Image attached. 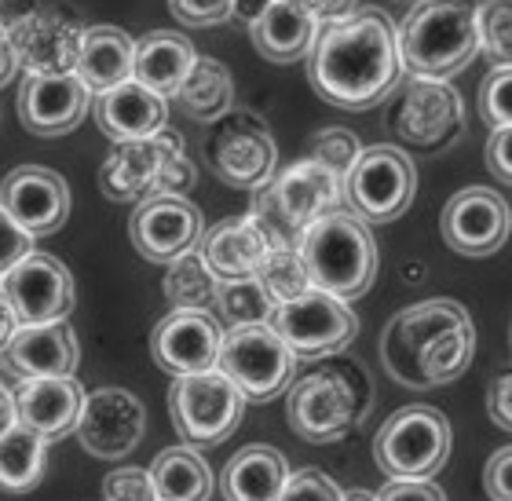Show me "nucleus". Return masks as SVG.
Here are the masks:
<instances>
[{
    "label": "nucleus",
    "mask_w": 512,
    "mask_h": 501,
    "mask_svg": "<svg viewBox=\"0 0 512 501\" xmlns=\"http://www.w3.org/2000/svg\"><path fill=\"white\" fill-rule=\"evenodd\" d=\"M48 469V439L22 425L0 432V487L8 491H33Z\"/></svg>",
    "instance_id": "nucleus-33"
},
{
    "label": "nucleus",
    "mask_w": 512,
    "mask_h": 501,
    "mask_svg": "<svg viewBox=\"0 0 512 501\" xmlns=\"http://www.w3.org/2000/svg\"><path fill=\"white\" fill-rule=\"evenodd\" d=\"M289 480V465L275 447H242L227 461L220 487L227 501H278Z\"/></svg>",
    "instance_id": "nucleus-29"
},
{
    "label": "nucleus",
    "mask_w": 512,
    "mask_h": 501,
    "mask_svg": "<svg viewBox=\"0 0 512 501\" xmlns=\"http://www.w3.org/2000/svg\"><path fill=\"white\" fill-rule=\"evenodd\" d=\"M344 501H377V494L374 491H348Z\"/></svg>",
    "instance_id": "nucleus-56"
},
{
    "label": "nucleus",
    "mask_w": 512,
    "mask_h": 501,
    "mask_svg": "<svg viewBox=\"0 0 512 501\" xmlns=\"http://www.w3.org/2000/svg\"><path fill=\"white\" fill-rule=\"evenodd\" d=\"M256 52L271 59V63H297L308 59L319 22L300 8V0H275L260 19L249 26Z\"/></svg>",
    "instance_id": "nucleus-27"
},
{
    "label": "nucleus",
    "mask_w": 512,
    "mask_h": 501,
    "mask_svg": "<svg viewBox=\"0 0 512 501\" xmlns=\"http://www.w3.org/2000/svg\"><path fill=\"white\" fill-rule=\"evenodd\" d=\"M300 256L308 267L311 286L322 293H333L341 300L363 297L377 278V242L370 235V224H363L355 213L333 209L304 227Z\"/></svg>",
    "instance_id": "nucleus-3"
},
{
    "label": "nucleus",
    "mask_w": 512,
    "mask_h": 501,
    "mask_svg": "<svg viewBox=\"0 0 512 501\" xmlns=\"http://www.w3.org/2000/svg\"><path fill=\"white\" fill-rule=\"evenodd\" d=\"M487 169L512 187V125L494 128L491 139H487Z\"/></svg>",
    "instance_id": "nucleus-48"
},
{
    "label": "nucleus",
    "mask_w": 512,
    "mask_h": 501,
    "mask_svg": "<svg viewBox=\"0 0 512 501\" xmlns=\"http://www.w3.org/2000/svg\"><path fill=\"white\" fill-rule=\"evenodd\" d=\"M103 498L107 501H158L147 469H114L103 480Z\"/></svg>",
    "instance_id": "nucleus-43"
},
{
    "label": "nucleus",
    "mask_w": 512,
    "mask_h": 501,
    "mask_svg": "<svg viewBox=\"0 0 512 501\" xmlns=\"http://www.w3.org/2000/svg\"><path fill=\"white\" fill-rule=\"evenodd\" d=\"M392 128L399 143L417 150H443L465 132V103L458 88L436 77H410L392 110Z\"/></svg>",
    "instance_id": "nucleus-9"
},
{
    "label": "nucleus",
    "mask_w": 512,
    "mask_h": 501,
    "mask_svg": "<svg viewBox=\"0 0 512 501\" xmlns=\"http://www.w3.org/2000/svg\"><path fill=\"white\" fill-rule=\"evenodd\" d=\"M216 370H224L246 403H271L297 377V355L267 322L231 326L220 341Z\"/></svg>",
    "instance_id": "nucleus-4"
},
{
    "label": "nucleus",
    "mask_w": 512,
    "mask_h": 501,
    "mask_svg": "<svg viewBox=\"0 0 512 501\" xmlns=\"http://www.w3.org/2000/svg\"><path fill=\"white\" fill-rule=\"evenodd\" d=\"M399 4H417V0H399Z\"/></svg>",
    "instance_id": "nucleus-57"
},
{
    "label": "nucleus",
    "mask_w": 512,
    "mask_h": 501,
    "mask_svg": "<svg viewBox=\"0 0 512 501\" xmlns=\"http://www.w3.org/2000/svg\"><path fill=\"white\" fill-rule=\"evenodd\" d=\"M377 501H447L432 480H388L377 491Z\"/></svg>",
    "instance_id": "nucleus-47"
},
{
    "label": "nucleus",
    "mask_w": 512,
    "mask_h": 501,
    "mask_svg": "<svg viewBox=\"0 0 512 501\" xmlns=\"http://www.w3.org/2000/svg\"><path fill=\"white\" fill-rule=\"evenodd\" d=\"M480 118L491 128L512 125V66H494L480 85Z\"/></svg>",
    "instance_id": "nucleus-40"
},
{
    "label": "nucleus",
    "mask_w": 512,
    "mask_h": 501,
    "mask_svg": "<svg viewBox=\"0 0 512 501\" xmlns=\"http://www.w3.org/2000/svg\"><path fill=\"white\" fill-rule=\"evenodd\" d=\"M161 286H165V297H169L172 308H209L216 300L220 278L209 271L202 249L194 246L172 260Z\"/></svg>",
    "instance_id": "nucleus-35"
},
{
    "label": "nucleus",
    "mask_w": 512,
    "mask_h": 501,
    "mask_svg": "<svg viewBox=\"0 0 512 501\" xmlns=\"http://www.w3.org/2000/svg\"><path fill=\"white\" fill-rule=\"evenodd\" d=\"M509 341H512V333H509Z\"/></svg>",
    "instance_id": "nucleus-58"
},
{
    "label": "nucleus",
    "mask_w": 512,
    "mask_h": 501,
    "mask_svg": "<svg viewBox=\"0 0 512 501\" xmlns=\"http://www.w3.org/2000/svg\"><path fill=\"white\" fill-rule=\"evenodd\" d=\"M132 55L136 41L118 26H92L85 30L81 55H77L74 74L88 85V92H107L132 77Z\"/></svg>",
    "instance_id": "nucleus-30"
},
{
    "label": "nucleus",
    "mask_w": 512,
    "mask_h": 501,
    "mask_svg": "<svg viewBox=\"0 0 512 501\" xmlns=\"http://www.w3.org/2000/svg\"><path fill=\"white\" fill-rule=\"evenodd\" d=\"M92 92L77 74H26L19 88V121L33 136H66L88 114Z\"/></svg>",
    "instance_id": "nucleus-21"
},
{
    "label": "nucleus",
    "mask_w": 512,
    "mask_h": 501,
    "mask_svg": "<svg viewBox=\"0 0 512 501\" xmlns=\"http://www.w3.org/2000/svg\"><path fill=\"white\" fill-rule=\"evenodd\" d=\"M0 209L33 238L55 235L70 216V187L59 172L44 165H22L0 183Z\"/></svg>",
    "instance_id": "nucleus-20"
},
{
    "label": "nucleus",
    "mask_w": 512,
    "mask_h": 501,
    "mask_svg": "<svg viewBox=\"0 0 512 501\" xmlns=\"http://www.w3.org/2000/svg\"><path fill=\"white\" fill-rule=\"evenodd\" d=\"M96 121L103 136L114 143L128 139H147L169 125V99L143 88L139 81H121V85L99 92L96 99Z\"/></svg>",
    "instance_id": "nucleus-24"
},
{
    "label": "nucleus",
    "mask_w": 512,
    "mask_h": 501,
    "mask_svg": "<svg viewBox=\"0 0 512 501\" xmlns=\"http://www.w3.org/2000/svg\"><path fill=\"white\" fill-rule=\"evenodd\" d=\"M209 136V161L213 172L231 187L256 191L275 176L278 147L275 136L253 110H227L224 118L213 121Z\"/></svg>",
    "instance_id": "nucleus-10"
},
{
    "label": "nucleus",
    "mask_w": 512,
    "mask_h": 501,
    "mask_svg": "<svg viewBox=\"0 0 512 501\" xmlns=\"http://www.w3.org/2000/svg\"><path fill=\"white\" fill-rule=\"evenodd\" d=\"M278 501H344V491L319 469H297L289 472L286 487Z\"/></svg>",
    "instance_id": "nucleus-41"
},
{
    "label": "nucleus",
    "mask_w": 512,
    "mask_h": 501,
    "mask_svg": "<svg viewBox=\"0 0 512 501\" xmlns=\"http://www.w3.org/2000/svg\"><path fill=\"white\" fill-rule=\"evenodd\" d=\"M4 363L15 377H74L77 337L63 322L41 326H15L11 341L4 344Z\"/></svg>",
    "instance_id": "nucleus-23"
},
{
    "label": "nucleus",
    "mask_w": 512,
    "mask_h": 501,
    "mask_svg": "<svg viewBox=\"0 0 512 501\" xmlns=\"http://www.w3.org/2000/svg\"><path fill=\"white\" fill-rule=\"evenodd\" d=\"M8 425H15V410H11V388L0 384V432Z\"/></svg>",
    "instance_id": "nucleus-55"
},
{
    "label": "nucleus",
    "mask_w": 512,
    "mask_h": 501,
    "mask_svg": "<svg viewBox=\"0 0 512 501\" xmlns=\"http://www.w3.org/2000/svg\"><path fill=\"white\" fill-rule=\"evenodd\" d=\"M33 8H37V0H0V33H8L11 26H19Z\"/></svg>",
    "instance_id": "nucleus-51"
},
{
    "label": "nucleus",
    "mask_w": 512,
    "mask_h": 501,
    "mask_svg": "<svg viewBox=\"0 0 512 501\" xmlns=\"http://www.w3.org/2000/svg\"><path fill=\"white\" fill-rule=\"evenodd\" d=\"M4 297L19 326L63 322L74 311V275L48 253H26L4 275Z\"/></svg>",
    "instance_id": "nucleus-14"
},
{
    "label": "nucleus",
    "mask_w": 512,
    "mask_h": 501,
    "mask_svg": "<svg viewBox=\"0 0 512 501\" xmlns=\"http://www.w3.org/2000/svg\"><path fill=\"white\" fill-rule=\"evenodd\" d=\"M300 8L308 11L319 26H330V22L348 19L352 11H359V0H300Z\"/></svg>",
    "instance_id": "nucleus-50"
},
{
    "label": "nucleus",
    "mask_w": 512,
    "mask_h": 501,
    "mask_svg": "<svg viewBox=\"0 0 512 501\" xmlns=\"http://www.w3.org/2000/svg\"><path fill=\"white\" fill-rule=\"evenodd\" d=\"M74 432L92 458H125L139 447V439L147 432V410L125 388H99V392L85 395Z\"/></svg>",
    "instance_id": "nucleus-17"
},
{
    "label": "nucleus",
    "mask_w": 512,
    "mask_h": 501,
    "mask_svg": "<svg viewBox=\"0 0 512 501\" xmlns=\"http://www.w3.org/2000/svg\"><path fill=\"white\" fill-rule=\"evenodd\" d=\"M374 458L388 480H432L450 458V425L436 406H403L381 425Z\"/></svg>",
    "instance_id": "nucleus-5"
},
{
    "label": "nucleus",
    "mask_w": 512,
    "mask_h": 501,
    "mask_svg": "<svg viewBox=\"0 0 512 501\" xmlns=\"http://www.w3.org/2000/svg\"><path fill=\"white\" fill-rule=\"evenodd\" d=\"M172 425L187 447H216L224 443L246 414V399L224 370H202V374L176 377L169 388Z\"/></svg>",
    "instance_id": "nucleus-6"
},
{
    "label": "nucleus",
    "mask_w": 512,
    "mask_h": 501,
    "mask_svg": "<svg viewBox=\"0 0 512 501\" xmlns=\"http://www.w3.org/2000/svg\"><path fill=\"white\" fill-rule=\"evenodd\" d=\"M286 421L308 443H337L352 428L363 425L348 384L333 374V370H326V366L289 384Z\"/></svg>",
    "instance_id": "nucleus-11"
},
{
    "label": "nucleus",
    "mask_w": 512,
    "mask_h": 501,
    "mask_svg": "<svg viewBox=\"0 0 512 501\" xmlns=\"http://www.w3.org/2000/svg\"><path fill=\"white\" fill-rule=\"evenodd\" d=\"M15 70H19V59H15V52H11L8 33H0V88L15 77Z\"/></svg>",
    "instance_id": "nucleus-54"
},
{
    "label": "nucleus",
    "mask_w": 512,
    "mask_h": 501,
    "mask_svg": "<svg viewBox=\"0 0 512 501\" xmlns=\"http://www.w3.org/2000/svg\"><path fill=\"white\" fill-rule=\"evenodd\" d=\"M326 359H330L326 370H333V374L348 384V392H352V399H355V410H359V421H366L370 406H374V384H370L366 366L359 363V359H352V355H341V352L326 355Z\"/></svg>",
    "instance_id": "nucleus-42"
},
{
    "label": "nucleus",
    "mask_w": 512,
    "mask_h": 501,
    "mask_svg": "<svg viewBox=\"0 0 512 501\" xmlns=\"http://www.w3.org/2000/svg\"><path fill=\"white\" fill-rule=\"evenodd\" d=\"M439 231L454 253L491 256L505 246L512 231V209L491 187H465L443 205Z\"/></svg>",
    "instance_id": "nucleus-16"
},
{
    "label": "nucleus",
    "mask_w": 512,
    "mask_h": 501,
    "mask_svg": "<svg viewBox=\"0 0 512 501\" xmlns=\"http://www.w3.org/2000/svg\"><path fill=\"white\" fill-rule=\"evenodd\" d=\"M11 52L26 66V74H74L85 22L66 8H37L8 30Z\"/></svg>",
    "instance_id": "nucleus-15"
},
{
    "label": "nucleus",
    "mask_w": 512,
    "mask_h": 501,
    "mask_svg": "<svg viewBox=\"0 0 512 501\" xmlns=\"http://www.w3.org/2000/svg\"><path fill=\"white\" fill-rule=\"evenodd\" d=\"M267 326L293 348L297 359H326L333 352H344L359 333V319L348 308V300L315 286L297 300L275 304Z\"/></svg>",
    "instance_id": "nucleus-8"
},
{
    "label": "nucleus",
    "mask_w": 512,
    "mask_h": 501,
    "mask_svg": "<svg viewBox=\"0 0 512 501\" xmlns=\"http://www.w3.org/2000/svg\"><path fill=\"white\" fill-rule=\"evenodd\" d=\"M417 194V169L399 147H363L344 176V202L363 224H392L410 209Z\"/></svg>",
    "instance_id": "nucleus-7"
},
{
    "label": "nucleus",
    "mask_w": 512,
    "mask_h": 501,
    "mask_svg": "<svg viewBox=\"0 0 512 501\" xmlns=\"http://www.w3.org/2000/svg\"><path fill=\"white\" fill-rule=\"evenodd\" d=\"M487 414L498 428L512 432V374H498L487 384Z\"/></svg>",
    "instance_id": "nucleus-49"
},
{
    "label": "nucleus",
    "mask_w": 512,
    "mask_h": 501,
    "mask_svg": "<svg viewBox=\"0 0 512 501\" xmlns=\"http://www.w3.org/2000/svg\"><path fill=\"white\" fill-rule=\"evenodd\" d=\"M183 26H220L231 19V0H169Z\"/></svg>",
    "instance_id": "nucleus-44"
},
{
    "label": "nucleus",
    "mask_w": 512,
    "mask_h": 501,
    "mask_svg": "<svg viewBox=\"0 0 512 501\" xmlns=\"http://www.w3.org/2000/svg\"><path fill=\"white\" fill-rule=\"evenodd\" d=\"M180 150H183L180 132H172L169 125L147 139L114 143L110 158L99 169V191L107 194L110 202H143V198H150V194L158 191L161 169Z\"/></svg>",
    "instance_id": "nucleus-18"
},
{
    "label": "nucleus",
    "mask_w": 512,
    "mask_h": 501,
    "mask_svg": "<svg viewBox=\"0 0 512 501\" xmlns=\"http://www.w3.org/2000/svg\"><path fill=\"white\" fill-rule=\"evenodd\" d=\"M26 253H33V235L0 209V278L8 275Z\"/></svg>",
    "instance_id": "nucleus-45"
},
{
    "label": "nucleus",
    "mask_w": 512,
    "mask_h": 501,
    "mask_svg": "<svg viewBox=\"0 0 512 501\" xmlns=\"http://www.w3.org/2000/svg\"><path fill=\"white\" fill-rule=\"evenodd\" d=\"M256 282L264 286V293L275 304H286V300H297L300 293L311 289L308 267H304V256L300 249H267V256L256 267Z\"/></svg>",
    "instance_id": "nucleus-37"
},
{
    "label": "nucleus",
    "mask_w": 512,
    "mask_h": 501,
    "mask_svg": "<svg viewBox=\"0 0 512 501\" xmlns=\"http://www.w3.org/2000/svg\"><path fill=\"white\" fill-rule=\"evenodd\" d=\"M147 472L158 501H209L213 494V469L194 447L161 450Z\"/></svg>",
    "instance_id": "nucleus-31"
},
{
    "label": "nucleus",
    "mask_w": 512,
    "mask_h": 501,
    "mask_svg": "<svg viewBox=\"0 0 512 501\" xmlns=\"http://www.w3.org/2000/svg\"><path fill=\"white\" fill-rule=\"evenodd\" d=\"M81 406H85V388L74 377H22L11 388L15 425L30 428L48 443L74 432Z\"/></svg>",
    "instance_id": "nucleus-22"
},
{
    "label": "nucleus",
    "mask_w": 512,
    "mask_h": 501,
    "mask_svg": "<svg viewBox=\"0 0 512 501\" xmlns=\"http://www.w3.org/2000/svg\"><path fill=\"white\" fill-rule=\"evenodd\" d=\"M132 246L150 264H172L180 253L202 242V209L187 202V194H150L136 202L128 220Z\"/></svg>",
    "instance_id": "nucleus-12"
},
{
    "label": "nucleus",
    "mask_w": 512,
    "mask_h": 501,
    "mask_svg": "<svg viewBox=\"0 0 512 501\" xmlns=\"http://www.w3.org/2000/svg\"><path fill=\"white\" fill-rule=\"evenodd\" d=\"M483 487L491 501H512V447H502L483 469Z\"/></svg>",
    "instance_id": "nucleus-46"
},
{
    "label": "nucleus",
    "mask_w": 512,
    "mask_h": 501,
    "mask_svg": "<svg viewBox=\"0 0 512 501\" xmlns=\"http://www.w3.org/2000/svg\"><path fill=\"white\" fill-rule=\"evenodd\" d=\"M205 264L220 282H231V278H249L256 275L260 260L267 256V238L260 235V227L246 216H235V220H224L216 224L209 235H202L198 242Z\"/></svg>",
    "instance_id": "nucleus-26"
},
{
    "label": "nucleus",
    "mask_w": 512,
    "mask_h": 501,
    "mask_svg": "<svg viewBox=\"0 0 512 501\" xmlns=\"http://www.w3.org/2000/svg\"><path fill=\"white\" fill-rule=\"evenodd\" d=\"M15 326H19V319H15V311H11L8 297H4V278H0V352H4V344L11 341Z\"/></svg>",
    "instance_id": "nucleus-53"
},
{
    "label": "nucleus",
    "mask_w": 512,
    "mask_h": 501,
    "mask_svg": "<svg viewBox=\"0 0 512 501\" xmlns=\"http://www.w3.org/2000/svg\"><path fill=\"white\" fill-rule=\"evenodd\" d=\"M480 0H417L395 26L399 59L410 77L450 81L480 55Z\"/></svg>",
    "instance_id": "nucleus-2"
},
{
    "label": "nucleus",
    "mask_w": 512,
    "mask_h": 501,
    "mask_svg": "<svg viewBox=\"0 0 512 501\" xmlns=\"http://www.w3.org/2000/svg\"><path fill=\"white\" fill-rule=\"evenodd\" d=\"M176 103L183 114L194 121H220L235 103V81L224 63H216L209 55H198L191 66V74L183 77Z\"/></svg>",
    "instance_id": "nucleus-32"
},
{
    "label": "nucleus",
    "mask_w": 512,
    "mask_h": 501,
    "mask_svg": "<svg viewBox=\"0 0 512 501\" xmlns=\"http://www.w3.org/2000/svg\"><path fill=\"white\" fill-rule=\"evenodd\" d=\"M476 30H480V52L494 66H512V0H480Z\"/></svg>",
    "instance_id": "nucleus-38"
},
{
    "label": "nucleus",
    "mask_w": 512,
    "mask_h": 501,
    "mask_svg": "<svg viewBox=\"0 0 512 501\" xmlns=\"http://www.w3.org/2000/svg\"><path fill=\"white\" fill-rule=\"evenodd\" d=\"M194 59V44L183 37V33L161 30L150 33L136 44V55H132V81H139L143 88L158 92V96H176L183 85V77L191 74Z\"/></svg>",
    "instance_id": "nucleus-28"
},
{
    "label": "nucleus",
    "mask_w": 512,
    "mask_h": 501,
    "mask_svg": "<svg viewBox=\"0 0 512 501\" xmlns=\"http://www.w3.org/2000/svg\"><path fill=\"white\" fill-rule=\"evenodd\" d=\"M267 187H271V194L278 198L282 213H286L300 231L308 224H315L319 216L333 213V209L344 202V183L337 180L326 165H319V161H311V158L289 165L282 176L267 180Z\"/></svg>",
    "instance_id": "nucleus-25"
},
{
    "label": "nucleus",
    "mask_w": 512,
    "mask_h": 501,
    "mask_svg": "<svg viewBox=\"0 0 512 501\" xmlns=\"http://www.w3.org/2000/svg\"><path fill=\"white\" fill-rule=\"evenodd\" d=\"M472 355H476V330H472V319H469V322H458V326L436 333V337L425 344L417 366H421L425 384L432 388V384L458 381L472 366Z\"/></svg>",
    "instance_id": "nucleus-34"
},
{
    "label": "nucleus",
    "mask_w": 512,
    "mask_h": 501,
    "mask_svg": "<svg viewBox=\"0 0 512 501\" xmlns=\"http://www.w3.org/2000/svg\"><path fill=\"white\" fill-rule=\"evenodd\" d=\"M308 81L330 107L370 110L403 81L395 22L377 8L319 26L308 52Z\"/></svg>",
    "instance_id": "nucleus-1"
},
{
    "label": "nucleus",
    "mask_w": 512,
    "mask_h": 501,
    "mask_svg": "<svg viewBox=\"0 0 512 501\" xmlns=\"http://www.w3.org/2000/svg\"><path fill=\"white\" fill-rule=\"evenodd\" d=\"M359 154H363V143H359V136H355L352 128L333 125L311 136V161L326 165L341 183H344V176L352 172L355 161H359Z\"/></svg>",
    "instance_id": "nucleus-39"
},
{
    "label": "nucleus",
    "mask_w": 512,
    "mask_h": 501,
    "mask_svg": "<svg viewBox=\"0 0 512 501\" xmlns=\"http://www.w3.org/2000/svg\"><path fill=\"white\" fill-rule=\"evenodd\" d=\"M275 0H231V19H242L246 26H253Z\"/></svg>",
    "instance_id": "nucleus-52"
},
{
    "label": "nucleus",
    "mask_w": 512,
    "mask_h": 501,
    "mask_svg": "<svg viewBox=\"0 0 512 501\" xmlns=\"http://www.w3.org/2000/svg\"><path fill=\"white\" fill-rule=\"evenodd\" d=\"M216 315L220 322L231 326H253V322H267L271 311H275V300L267 297L264 286L256 282V275L249 278H231V282H220L216 286Z\"/></svg>",
    "instance_id": "nucleus-36"
},
{
    "label": "nucleus",
    "mask_w": 512,
    "mask_h": 501,
    "mask_svg": "<svg viewBox=\"0 0 512 501\" xmlns=\"http://www.w3.org/2000/svg\"><path fill=\"white\" fill-rule=\"evenodd\" d=\"M220 341H224V330L205 308H172L154 326L150 352L165 374L187 377L213 370L220 359Z\"/></svg>",
    "instance_id": "nucleus-19"
},
{
    "label": "nucleus",
    "mask_w": 512,
    "mask_h": 501,
    "mask_svg": "<svg viewBox=\"0 0 512 501\" xmlns=\"http://www.w3.org/2000/svg\"><path fill=\"white\" fill-rule=\"evenodd\" d=\"M458 322H469V311L461 308L458 300H425V304H414V308L399 311L388 326H384L381 337V359L384 370L395 377L406 388H428L425 377H421V352L425 344L436 337V333L458 326Z\"/></svg>",
    "instance_id": "nucleus-13"
}]
</instances>
